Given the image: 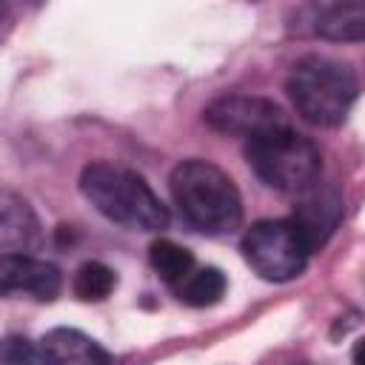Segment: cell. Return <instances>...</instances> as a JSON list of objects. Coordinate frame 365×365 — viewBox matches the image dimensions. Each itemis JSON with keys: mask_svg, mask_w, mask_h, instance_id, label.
Returning a JSON list of instances; mask_svg holds the SVG:
<instances>
[{"mask_svg": "<svg viewBox=\"0 0 365 365\" xmlns=\"http://www.w3.org/2000/svg\"><path fill=\"white\" fill-rule=\"evenodd\" d=\"M174 205L182 220L208 237H222L240 228L242 200L234 180L208 160H182L168 177Z\"/></svg>", "mask_w": 365, "mask_h": 365, "instance_id": "obj_1", "label": "cell"}, {"mask_svg": "<svg viewBox=\"0 0 365 365\" xmlns=\"http://www.w3.org/2000/svg\"><path fill=\"white\" fill-rule=\"evenodd\" d=\"M83 197L111 222L134 231H163L168 225V208L160 202L143 174L114 165L88 163L80 174Z\"/></svg>", "mask_w": 365, "mask_h": 365, "instance_id": "obj_2", "label": "cell"}, {"mask_svg": "<svg viewBox=\"0 0 365 365\" xmlns=\"http://www.w3.org/2000/svg\"><path fill=\"white\" fill-rule=\"evenodd\" d=\"M285 91L302 120L331 128L348 117L359 86L351 66L325 54H308L291 66Z\"/></svg>", "mask_w": 365, "mask_h": 365, "instance_id": "obj_3", "label": "cell"}, {"mask_svg": "<svg viewBox=\"0 0 365 365\" xmlns=\"http://www.w3.org/2000/svg\"><path fill=\"white\" fill-rule=\"evenodd\" d=\"M245 160L265 185L288 194H302L314 188L322 171L319 148L291 125L248 140Z\"/></svg>", "mask_w": 365, "mask_h": 365, "instance_id": "obj_4", "label": "cell"}, {"mask_svg": "<svg viewBox=\"0 0 365 365\" xmlns=\"http://www.w3.org/2000/svg\"><path fill=\"white\" fill-rule=\"evenodd\" d=\"M311 245L291 220H259L242 237L245 262L268 282H288L308 265Z\"/></svg>", "mask_w": 365, "mask_h": 365, "instance_id": "obj_5", "label": "cell"}, {"mask_svg": "<svg viewBox=\"0 0 365 365\" xmlns=\"http://www.w3.org/2000/svg\"><path fill=\"white\" fill-rule=\"evenodd\" d=\"M202 120H205L208 128H214L220 134L245 137V140H254L265 131L288 125L285 111L274 100L254 97V94L217 97L202 108Z\"/></svg>", "mask_w": 365, "mask_h": 365, "instance_id": "obj_6", "label": "cell"}, {"mask_svg": "<svg viewBox=\"0 0 365 365\" xmlns=\"http://www.w3.org/2000/svg\"><path fill=\"white\" fill-rule=\"evenodd\" d=\"M63 288V274L57 265L29 257V254H3L0 259V291L3 294H29L34 299H54Z\"/></svg>", "mask_w": 365, "mask_h": 365, "instance_id": "obj_7", "label": "cell"}, {"mask_svg": "<svg viewBox=\"0 0 365 365\" xmlns=\"http://www.w3.org/2000/svg\"><path fill=\"white\" fill-rule=\"evenodd\" d=\"M40 365H111L108 351L77 328H51L37 345Z\"/></svg>", "mask_w": 365, "mask_h": 365, "instance_id": "obj_8", "label": "cell"}, {"mask_svg": "<svg viewBox=\"0 0 365 365\" xmlns=\"http://www.w3.org/2000/svg\"><path fill=\"white\" fill-rule=\"evenodd\" d=\"M339 217H342V200L334 188H325V191H311L308 188L302 202L294 208L291 222L302 231V237L308 240V245L314 251L317 245H322L334 234Z\"/></svg>", "mask_w": 365, "mask_h": 365, "instance_id": "obj_9", "label": "cell"}, {"mask_svg": "<svg viewBox=\"0 0 365 365\" xmlns=\"http://www.w3.org/2000/svg\"><path fill=\"white\" fill-rule=\"evenodd\" d=\"M40 242V222L31 205L14 191L0 194V248L3 254H26Z\"/></svg>", "mask_w": 365, "mask_h": 365, "instance_id": "obj_10", "label": "cell"}, {"mask_svg": "<svg viewBox=\"0 0 365 365\" xmlns=\"http://www.w3.org/2000/svg\"><path fill=\"white\" fill-rule=\"evenodd\" d=\"M314 34L331 43L365 40V3H331L314 14Z\"/></svg>", "mask_w": 365, "mask_h": 365, "instance_id": "obj_11", "label": "cell"}, {"mask_svg": "<svg viewBox=\"0 0 365 365\" xmlns=\"http://www.w3.org/2000/svg\"><path fill=\"white\" fill-rule=\"evenodd\" d=\"M225 274L214 265H205V268H194L180 285H177V297L191 305V308H205V305H214L222 299L225 294Z\"/></svg>", "mask_w": 365, "mask_h": 365, "instance_id": "obj_12", "label": "cell"}, {"mask_svg": "<svg viewBox=\"0 0 365 365\" xmlns=\"http://www.w3.org/2000/svg\"><path fill=\"white\" fill-rule=\"evenodd\" d=\"M148 259H151V268L160 274V279L174 288L194 271V254L174 240H157L148 251Z\"/></svg>", "mask_w": 365, "mask_h": 365, "instance_id": "obj_13", "label": "cell"}, {"mask_svg": "<svg viewBox=\"0 0 365 365\" xmlns=\"http://www.w3.org/2000/svg\"><path fill=\"white\" fill-rule=\"evenodd\" d=\"M114 285H117V274H114L108 265L97 262V259L83 262V265L77 268V274H74V294H77L80 299H86V302H100V299H106V297L114 291Z\"/></svg>", "mask_w": 365, "mask_h": 365, "instance_id": "obj_14", "label": "cell"}, {"mask_svg": "<svg viewBox=\"0 0 365 365\" xmlns=\"http://www.w3.org/2000/svg\"><path fill=\"white\" fill-rule=\"evenodd\" d=\"M34 362H40V356L26 336L11 334L3 339V365H34Z\"/></svg>", "mask_w": 365, "mask_h": 365, "instance_id": "obj_15", "label": "cell"}, {"mask_svg": "<svg viewBox=\"0 0 365 365\" xmlns=\"http://www.w3.org/2000/svg\"><path fill=\"white\" fill-rule=\"evenodd\" d=\"M351 359H354V365H365V336L354 345V351H351Z\"/></svg>", "mask_w": 365, "mask_h": 365, "instance_id": "obj_16", "label": "cell"}]
</instances>
